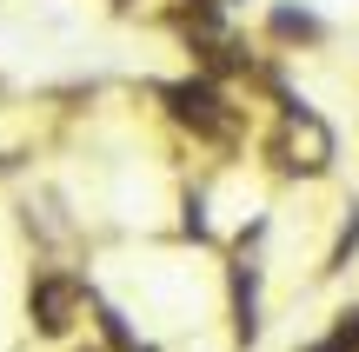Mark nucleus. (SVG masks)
I'll return each mask as SVG.
<instances>
[{
	"mask_svg": "<svg viewBox=\"0 0 359 352\" xmlns=\"http://www.w3.org/2000/svg\"><path fill=\"white\" fill-rule=\"evenodd\" d=\"M27 306H34V326L40 332H67V326H74V306H80V286L60 279V273H47V279H34Z\"/></svg>",
	"mask_w": 359,
	"mask_h": 352,
	"instance_id": "f03ea898",
	"label": "nucleus"
},
{
	"mask_svg": "<svg viewBox=\"0 0 359 352\" xmlns=\"http://www.w3.org/2000/svg\"><path fill=\"white\" fill-rule=\"evenodd\" d=\"M333 339L346 346V352H359V313H346V319H339V332H333Z\"/></svg>",
	"mask_w": 359,
	"mask_h": 352,
	"instance_id": "20e7f679",
	"label": "nucleus"
},
{
	"mask_svg": "<svg viewBox=\"0 0 359 352\" xmlns=\"http://www.w3.org/2000/svg\"><path fill=\"white\" fill-rule=\"evenodd\" d=\"M206 7H233V0H206Z\"/></svg>",
	"mask_w": 359,
	"mask_h": 352,
	"instance_id": "39448f33",
	"label": "nucleus"
},
{
	"mask_svg": "<svg viewBox=\"0 0 359 352\" xmlns=\"http://www.w3.org/2000/svg\"><path fill=\"white\" fill-rule=\"evenodd\" d=\"M273 34H286V40H320V20H313V13L280 7V13H273Z\"/></svg>",
	"mask_w": 359,
	"mask_h": 352,
	"instance_id": "7ed1b4c3",
	"label": "nucleus"
},
{
	"mask_svg": "<svg viewBox=\"0 0 359 352\" xmlns=\"http://www.w3.org/2000/svg\"><path fill=\"white\" fill-rule=\"evenodd\" d=\"M167 100H173V113L187 120L193 133H206V140H226L233 133V113H226V100H219L206 80H180V87H167Z\"/></svg>",
	"mask_w": 359,
	"mask_h": 352,
	"instance_id": "f257e3e1",
	"label": "nucleus"
}]
</instances>
